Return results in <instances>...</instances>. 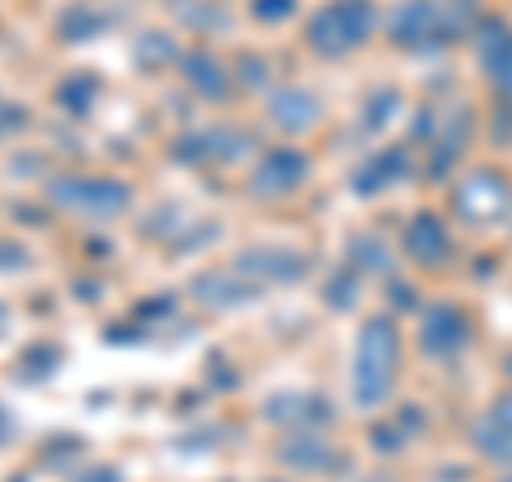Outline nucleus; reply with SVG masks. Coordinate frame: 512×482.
Masks as SVG:
<instances>
[{"instance_id": "nucleus-1", "label": "nucleus", "mask_w": 512, "mask_h": 482, "mask_svg": "<svg viewBox=\"0 0 512 482\" xmlns=\"http://www.w3.org/2000/svg\"><path fill=\"white\" fill-rule=\"evenodd\" d=\"M393 376H397V329L384 316H372L359 329V346H355V380H350L355 401L363 410L380 406L393 389Z\"/></svg>"}, {"instance_id": "nucleus-2", "label": "nucleus", "mask_w": 512, "mask_h": 482, "mask_svg": "<svg viewBox=\"0 0 512 482\" xmlns=\"http://www.w3.org/2000/svg\"><path fill=\"white\" fill-rule=\"evenodd\" d=\"M372 22H376V13L367 0H333V5L312 13L308 43L320 56H346L350 47H359L372 35Z\"/></svg>"}, {"instance_id": "nucleus-3", "label": "nucleus", "mask_w": 512, "mask_h": 482, "mask_svg": "<svg viewBox=\"0 0 512 482\" xmlns=\"http://www.w3.org/2000/svg\"><path fill=\"white\" fill-rule=\"evenodd\" d=\"M47 197H52L60 210H73V214H86V218H111V214H124L133 192L116 180H99V175H56L47 184Z\"/></svg>"}, {"instance_id": "nucleus-4", "label": "nucleus", "mask_w": 512, "mask_h": 482, "mask_svg": "<svg viewBox=\"0 0 512 482\" xmlns=\"http://www.w3.org/2000/svg\"><path fill=\"white\" fill-rule=\"evenodd\" d=\"M512 210V188L504 175L495 171H474L461 180L457 188V214L474 222V227H487V222H500Z\"/></svg>"}, {"instance_id": "nucleus-5", "label": "nucleus", "mask_w": 512, "mask_h": 482, "mask_svg": "<svg viewBox=\"0 0 512 482\" xmlns=\"http://www.w3.org/2000/svg\"><path fill=\"white\" fill-rule=\"evenodd\" d=\"M389 35L402 47H423L431 39H448V18L436 0H406L389 18Z\"/></svg>"}, {"instance_id": "nucleus-6", "label": "nucleus", "mask_w": 512, "mask_h": 482, "mask_svg": "<svg viewBox=\"0 0 512 482\" xmlns=\"http://www.w3.org/2000/svg\"><path fill=\"white\" fill-rule=\"evenodd\" d=\"M188 295H192V303H201V308H210V312H235V308H244V303H252L261 291H256V282H248L239 269L235 273L210 269L188 286Z\"/></svg>"}, {"instance_id": "nucleus-7", "label": "nucleus", "mask_w": 512, "mask_h": 482, "mask_svg": "<svg viewBox=\"0 0 512 482\" xmlns=\"http://www.w3.org/2000/svg\"><path fill=\"white\" fill-rule=\"evenodd\" d=\"M466 316H461L453 303H436V308H427L423 316V329H419V346L427 350V355H436V359H448V355H457L461 346H466Z\"/></svg>"}, {"instance_id": "nucleus-8", "label": "nucleus", "mask_w": 512, "mask_h": 482, "mask_svg": "<svg viewBox=\"0 0 512 482\" xmlns=\"http://www.w3.org/2000/svg\"><path fill=\"white\" fill-rule=\"evenodd\" d=\"M303 175H308V158L299 150H269L252 171V192H261V197H282V192L303 184Z\"/></svg>"}, {"instance_id": "nucleus-9", "label": "nucleus", "mask_w": 512, "mask_h": 482, "mask_svg": "<svg viewBox=\"0 0 512 482\" xmlns=\"http://www.w3.org/2000/svg\"><path fill=\"white\" fill-rule=\"evenodd\" d=\"M406 252H410L419 265L436 269V265H444L448 256H453V239H448L444 222H440L436 214H419V218H414L410 227H406Z\"/></svg>"}, {"instance_id": "nucleus-10", "label": "nucleus", "mask_w": 512, "mask_h": 482, "mask_svg": "<svg viewBox=\"0 0 512 482\" xmlns=\"http://www.w3.org/2000/svg\"><path fill=\"white\" fill-rule=\"evenodd\" d=\"M235 269L244 278H269V282H299L303 278V256L282 248H248L235 256Z\"/></svg>"}, {"instance_id": "nucleus-11", "label": "nucleus", "mask_w": 512, "mask_h": 482, "mask_svg": "<svg viewBox=\"0 0 512 482\" xmlns=\"http://www.w3.org/2000/svg\"><path fill=\"white\" fill-rule=\"evenodd\" d=\"M478 60H483V69L495 86L512 90V26L487 22L483 35H478Z\"/></svg>"}, {"instance_id": "nucleus-12", "label": "nucleus", "mask_w": 512, "mask_h": 482, "mask_svg": "<svg viewBox=\"0 0 512 482\" xmlns=\"http://www.w3.org/2000/svg\"><path fill=\"white\" fill-rule=\"evenodd\" d=\"M269 120H274L282 133H303V128H312L320 120V103L308 90H278L274 99H269Z\"/></svg>"}, {"instance_id": "nucleus-13", "label": "nucleus", "mask_w": 512, "mask_h": 482, "mask_svg": "<svg viewBox=\"0 0 512 482\" xmlns=\"http://www.w3.org/2000/svg\"><path fill=\"white\" fill-rule=\"evenodd\" d=\"M180 69L188 77V86L201 90L205 99H222V94H227V69H222V60H214L205 47H192V52H184Z\"/></svg>"}, {"instance_id": "nucleus-14", "label": "nucleus", "mask_w": 512, "mask_h": 482, "mask_svg": "<svg viewBox=\"0 0 512 482\" xmlns=\"http://www.w3.org/2000/svg\"><path fill=\"white\" fill-rule=\"evenodd\" d=\"M474 444H478V453L491 457V461H512V436L500 427L495 414H487V419L474 423Z\"/></svg>"}, {"instance_id": "nucleus-15", "label": "nucleus", "mask_w": 512, "mask_h": 482, "mask_svg": "<svg viewBox=\"0 0 512 482\" xmlns=\"http://www.w3.org/2000/svg\"><path fill=\"white\" fill-rule=\"evenodd\" d=\"M402 167H406L402 154H380V158H372V163H367V167L355 175V188H359V192H380L384 184L402 180Z\"/></svg>"}, {"instance_id": "nucleus-16", "label": "nucleus", "mask_w": 512, "mask_h": 482, "mask_svg": "<svg viewBox=\"0 0 512 482\" xmlns=\"http://www.w3.org/2000/svg\"><path fill=\"white\" fill-rule=\"evenodd\" d=\"M265 414L274 423H286V419H295V423H308V419H320V414H325L329 419V406H320V401H312V397H274L265 406Z\"/></svg>"}, {"instance_id": "nucleus-17", "label": "nucleus", "mask_w": 512, "mask_h": 482, "mask_svg": "<svg viewBox=\"0 0 512 482\" xmlns=\"http://www.w3.org/2000/svg\"><path fill=\"white\" fill-rule=\"evenodd\" d=\"M103 30V18H94V13L86 9V5H77V9H69L60 18V35L69 39V43H77V39H94Z\"/></svg>"}, {"instance_id": "nucleus-18", "label": "nucleus", "mask_w": 512, "mask_h": 482, "mask_svg": "<svg viewBox=\"0 0 512 482\" xmlns=\"http://www.w3.org/2000/svg\"><path fill=\"white\" fill-rule=\"evenodd\" d=\"M282 461H291V465H325L329 461V444L299 436V440H291V448H282Z\"/></svg>"}, {"instance_id": "nucleus-19", "label": "nucleus", "mask_w": 512, "mask_h": 482, "mask_svg": "<svg viewBox=\"0 0 512 482\" xmlns=\"http://www.w3.org/2000/svg\"><path fill=\"white\" fill-rule=\"evenodd\" d=\"M90 94H94V82H86V77H69V82L56 90V99L82 116V111H90Z\"/></svg>"}, {"instance_id": "nucleus-20", "label": "nucleus", "mask_w": 512, "mask_h": 482, "mask_svg": "<svg viewBox=\"0 0 512 482\" xmlns=\"http://www.w3.org/2000/svg\"><path fill=\"white\" fill-rule=\"evenodd\" d=\"M205 137H210V158H227L231 163V158H239L248 150L244 133H222V128H214V133H205Z\"/></svg>"}, {"instance_id": "nucleus-21", "label": "nucleus", "mask_w": 512, "mask_h": 482, "mask_svg": "<svg viewBox=\"0 0 512 482\" xmlns=\"http://www.w3.org/2000/svg\"><path fill=\"white\" fill-rule=\"evenodd\" d=\"M175 56V43L167 35H141L137 39V60L141 64H163Z\"/></svg>"}, {"instance_id": "nucleus-22", "label": "nucleus", "mask_w": 512, "mask_h": 482, "mask_svg": "<svg viewBox=\"0 0 512 482\" xmlns=\"http://www.w3.org/2000/svg\"><path fill=\"white\" fill-rule=\"evenodd\" d=\"M180 18L201 26V30H214V26H227V13L222 9H205V0H188V5H180Z\"/></svg>"}, {"instance_id": "nucleus-23", "label": "nucleus", "mask_w": 512, "mask_h": 482, "mask_svg": "<svg viewBox=\"0 0 512 482\" xmlns=\"http://www.w3.org/2000/svg\"><path fill=\"white\" fill-rule=\"evenodd\" d=\"M252 13L261 22H282L295 13V0H252Z\"/></svg>"}, {"instance_id": "nucleus-24", "label": "nucleus", "mask_w": 512, "mask_h": 482, "mask_svg": "<svg viewBox=\"0 0 512 482\" xmlns=\"http://www.w3.org/2000/svg\"><path fill=\"white\" fill-rule=\"evenodd\" d=\"M389 111H397V94H376V99H372V116H367V124L380 128Z\"/></svg>"}, {"instance_id": "nucleus-25", "label": "nucleus", "mask_w": 512, "mask_h": 482, "mask_svg": "<svg viewBox=\"0 0 512 482\" xmlns=\"http://www.w3.org/2000/svg\"><path fill=\"white\" fill-rule=\"evenodd\" d=\"M239 77H244V86H265V64L244 56V60H239Z\"/></svg>"}, {"instance_id": "nucleus-26", "label": "nucleus", "mask_w": 512, "mask_h": 482, "mask_svg": "<svg viewBox=\"0 0 512 482\" xmlns=\"http://www.w3.org/2000/svg\"><path fill=\"white\" fill-rule=\"evenodd\" d=\"M350 286H355V273H350V269H346V273H342V278H338V282H333V286H329V291H325V295H329L333 303H338V308H346V303H350Z\"/></svg>"}, {"instance_id": "nucleus-27", "label": "nucleus", "mask_w": 512, "mask_h": 482, "mask_svg": "<svg viewBox=\"0 0 512 482\" xmlns=\"http://www.w3.org/2000/svg\"><path fill=\"white\" fill-rule=\"evenodd\" d=\"M22 120H26V111H18V107H0V137L13 133V128H18Z\"/></svg>"}, {"instance_id": "nucleus-28", "label": "nucleus", "mask_w": 512, "mask_h": 482, "mask_svg": "<svg viewBox=\"0 0 512 482\" xmlns=\"http://www.w3.org/2000/svg\"><path fill=\"white\" fill-rule=\"evenodd\" d=\"M491 414H495V419H500V427H504L508 436H512V393L495 401V406H491Z\"/></svg>"}, {"instance_id": "nucleus-29", "label": "nucleus", "mask_w": 512, "mask_h": 482, "mask_svg": "<svg viewBox=\"0 0 512 482\" xmlns=\"http://www.w3.org/2000/svg\"><path fill=\"white\" fill-rule=\"evenodd\" d=\"M9 431H13V423H9V414H5V410H0V444H5V440H9Z\"/></svg>"}, {"instance_id": "nucleus-30", "label": "nucleus", "mask_w": 512, "mask_h": 482, "mask_svg": "<svg viewBox=\"0 0 512 482\" xmlns=\"http://www.w3.org/2000/svg\"><path fill=\"white\" fill-rule=\"evenodd\" d=\"M90 482H120L116 470H99V474H90Z\"/></svg>"}, {"instance_id": "nucleus-31", "label": "nucleus", "mask_w": 512, "mask_h": 482, "mask_svg": "<svg viewBox=\"0 0 512 482\" xmlns=\"http://www.w3.org/2000/svg\"><path fill=\"white\" fill-rule=\"evenodd\" d=\"M376 482H380V478H376Z\"/></svg>"}]
</instances>
